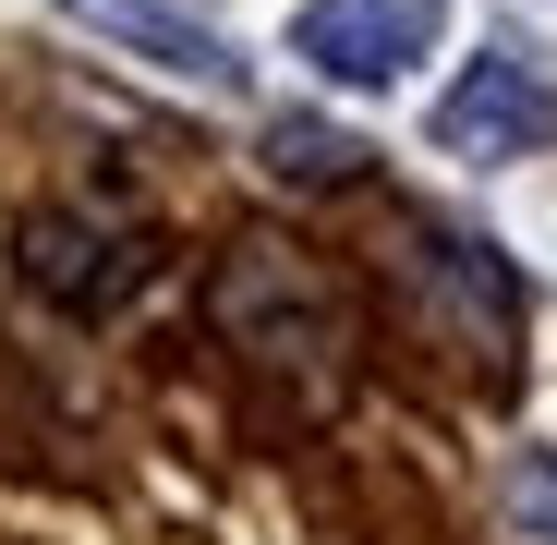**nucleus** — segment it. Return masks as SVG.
Listing matches in <instances>:
<instances>
[{
	"mask_svg": "<svg viewBox=\"0 0 557 545\" xmlns=\"http://www.w3.org/2000/svg\"><path fill=\"white\" fill-rule=\"evenodd\" d=\"M448 25V0H304L292 13V49L327 73V85H400Z\"/></svg>",
	"mask_w": 557,
	"mask_h": 545,
	"instance_id": "nucleus-1",
	"label": "nucleus"
},
{
	"mask_svg": "<svg viewBox=\"0 0 557 545\" xmlns=\"http://www.w3.org/2000/svg\"><path fill=\"white\" fill-rule=\"evenodd\" d=\"M436 146L448 158H533V146H557V85L521 49L460 61V85L436 98Z\"/></svg>",
	"mask_w": 557,
	"mask_h": 545,
	"instance_id": "nucleus-2",
	"label": "nucleus"
},
{
	"mask_svg": "<svg viewBox=\"0 0 557 545\" xmlns=\"http://www.w3.org/2000/svg\"><path fill=\"white\" fill-rule=\"evenodd\" d=\"M61 13L85 25V37H122V49H146L158 73H195V85H231L243 61L207 37V25H182V13H158V0H61Z\"/></svg>",
	"mask_w": 557,
	"mask_h": 545,
	"instance_id": "nucleus-3",
	"label": "nucleus"
},
{
	"mask_svg": "<svg viewBox=\"0 0 557 545\" xmlns=\"http://www.w3.org/2000/svg\"><path fill=\"white\" fill-rule=\"evenodd\" d=\"M267 170L278 182H339V170H363V146L327 134V122H267Z\"/></svg>",
	"mask_w": 557,
	"mask_h": 545,
	"instance_id": "nucleus-4",
	"label": "nucleus"
}]
</instances>
